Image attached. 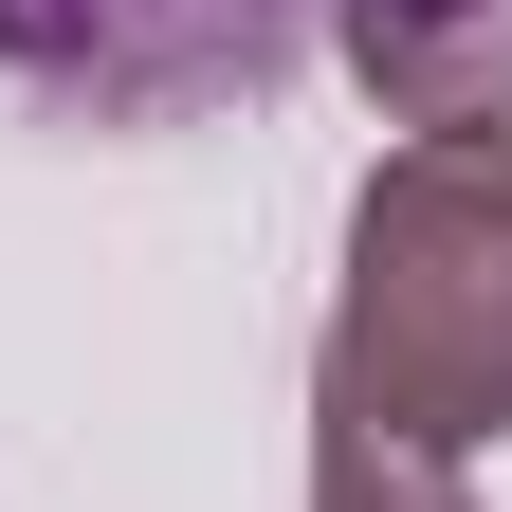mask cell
Masks as SVG:
<instances>
[{
  "label": "cell",
  "mask_w": 512,
  "mask_h": 512,
  "mask_svg": "<svg viewBox=\"0 0 512 512\" xmlns=\"http://www.w3.org/2000/svg\"><path fill=\"white\" fill-rule=\"evenodd\" d=\"M311 421H384L421 458L512 439V128L366 165L348 293H330V348H311Z\"/></svg>",
  "instance_id": "6da1fadb"
},
{
  "label": "cell",
  "mask_w": 512,
  "mask_h": 512,
  "mask_svg": "<svg viewBox=\"0 0 512 512\" xmlns=\"http://www.w3.org/2000/svg\"><path fill=\"white\" fill-rule=\"evenodd\" d=\"M330 0H0V74L74 128H202L293 92Z\"/></svg>",
  "instance_id": "7a4b0ae2"
},
{
  "label": "cell",
  "mask_w": 512,
  "mask_h": 512,
  "mask_svg": "<svg viewBox=\"0 0 512 512\" xmlns=\"http://www.w3.org/2000/svg\"><path fill=\"white\" fill-rule=\"evenodd\" d=\"M330 55L403 147L512 128V0H330Z\"/></svg>",
  "instance_id": "3957f363"
},
{
  "label": "cell",
  "mask_w": 512,
  "mask_h": 512,
  "mask_svg": "<svg viewBox=\"0 0 512 512\" xmlns=\"http://www.w3.org/2000/svg\"><path fill=\"white\" fill-rule=\"evenodd\" d=\"M311 512H476V458H421L384 421H311Z\"/></svg>",
  "instance_id": "277c9868"
}]
</instances>
